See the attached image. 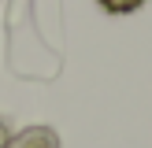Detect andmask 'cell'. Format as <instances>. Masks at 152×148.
Wrapping results in <instances>:
<instances>
[{
    "label": "cell",
    "instance_id": "6da1fadb",
    "mask_svg": "<svg viewBox=\"0 0 152 148\" xmlns=\"http://www.w3.org/2000/svg\"><path fill=\"white\" fill-rule=\"evenodd\" d=\"M7 148H59V137L48 130V126H30L19 137L7 141Z\"/></svg>",
    "mask_w": 152,
    "mask_h": 148
},
{
    "label": "cell",
    "instance_id": "7a4b0ae2",
    "mask_svg": "<svg viewBox=\"0 0 152 148\" xmlns=\"http://www.w3.org/2000/svg\"><path fill=\"white\" fill-rule=\"evenodd\" d=\"M100 7L111 11V15H126V11H137L141 0H100Z\"/></svg>",
    "mask_w": 152,
    "mask_h": 148
},
{
    "label": "cell",
    "instance_id": "3957f363",
    "mask_svg": "<svg viewBox=\"0 0 152 148\" xmlns=\"http://www.w3.org/2000/svg\"><path fill=\"white\" fill-rule=\"evenodd\" d=\"M7 141H11V130H7V122L0 118V148H7Z\"/></svg>",
    "mask_w": 152,
    "mask_h": 148
}]
</instances>
